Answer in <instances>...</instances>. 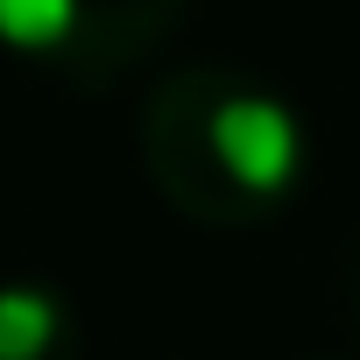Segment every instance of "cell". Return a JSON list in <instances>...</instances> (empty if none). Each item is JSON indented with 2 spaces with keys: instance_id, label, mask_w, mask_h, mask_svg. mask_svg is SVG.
Masks as SVG:
<instances>
[{
  "instance_id": "cell-4",
  "label": "cell",
  "mask_w": 360,
  "mask_h": 360,
  "mask_svg": "<svg viewBox=\"0 0 360 360\" xmlns=\"http://www.w3.org/2000/svg\"><path fill=\"white\" fill-rule=\"evenodd\" d=\"M353 318H360V262H353Z\"/></svg>"
},
{
  "instance_id": "cell-1",
  "label": "cell",
  "mask_w": 360,
  "mask_h": 360,
  "mask_svg": "<svg viewBox=\"0 0 360 360\" xmlns=\"http://www.w3.org/2000/svg\"><path fill=\"white\" fill-rule=\"evenodd\" d=\"M141 169L191 226H262L304 191L311 134L276 85L184 64L141 99Z\"/></svg>"
},
{
  "instance_id": "cell-3",
  "label": "cell",
  "mask_w": 360,
  "mask_h": 360,
  "mask_svg": "<svg viewBox=\"0 0 360 360\" xmlns=\"http://www.w3.org/2000/svg\"><path fill=\"white\" fill-rule=\"evenodd\" d=\"M0 360H85V318L57 283H0Z\"/></svg>"
},
{
  "instance_id": "cell-2",
  "label": "cell",
  "mask_w": 360,
  "mask_h": 360,
  "mask_svg": "<svg viewBox=\"0 0 360 360\" xmlns=\"http://www.w3.org/2000/svg\"><path fill=\"white\" fill-rule=\"evenodd\" d=\"M184 8L191 0H0V50L78 92H99L148 64Z\"/></svg>"
}]
</instances>
